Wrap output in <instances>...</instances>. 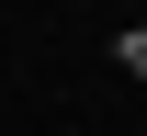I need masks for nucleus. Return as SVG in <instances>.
<instances>
[{
	"label": "nucleus",
	"instance_id": "obj_1",
	"mask_svg": "<svg viewBox=\"0 0 147 136\" xmlns=\"http://www.w3.org/2000/svg\"><path fill=\"white\" fill-rule=\"evenodd\" d=\"M113 68H125V79H147V23H125V34H113Z\"/></svg>",
	"mask_w": 147,
	"mask_h": 136
},
{
	"label": "nucleus",
	"instance_id": "obj_2",
	"mask_svg": "<svg viewBox=\"0 0 147 136\" xmlns=\"http://www.w3.org/2000/svg\"><path fill=\"white\" fill-rule=\"evenodd\" d=\"M57 136H79V125H57Z\"/></svg>",
	"mask_w": 147,
	"mask_h": 136
}]
</instances>
